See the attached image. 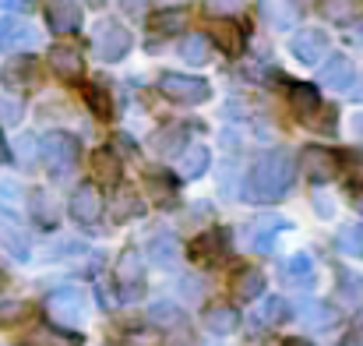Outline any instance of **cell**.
Returning <instances> with one entry per match:
<instances>
[{
  "instance_id": "30bf717a",
  "label": "cell",
  "mask_w": 363,
  "mask_h": 346,
  "mask_svg": "<svg viewBox=\"0 0 363 346\" xmlns=\"http://www.w3.org/2000/svg\"><path fill=\"white\" fill-rule=\"evenodd\" d=\"M46 25L53 32H78L82 25V7L74 0H50L46 4Z\"/></svg>"
},
{
  "instance_id": "681fc988",
  "label": "cell",
  "mask_w": 363,
  "mask_h": 346,
  "mask_svg": "<svg viewBox=\"0 0 363 346\" xmlns=\"http://www.w3.org/2000/svg\"><path fill=\"white\" fill-rule=\"evenodd\" d=\"M4 159H7V148H4V141H0V163H4Z\"/></svg>"
},
{
  "instance_id": "f35d334b",
  "label": "cell",
  "mask_w": 363,
  "mask_h": 346,
  "mask_svg": "<svg viewBox=\"0 0 363 346\" xmlns=\"http://www.w3.org/2000/svg\"><path fill=\"white\" fill-rule=\"evenodd\" d=\"M18 117H21L18 99H0V124H18Z\"/></svg>"
},
{
  "instance_id": "d590c367",
  "label": "cell",
  "mask_w": 363,
  "mask_h": 346,
  "mask_svg": "<svg viewBox=\"0 0 363 346\" xmlns=\"http://www.w3.org/2000/svg\"><path fill=\"white\" fill-rule=\"evenodd\" d=\"M342 301L346 304H353V308H360L363 304V279H353V276H342Z\"/></svg>"
},
{
  "instance_id": "e575fe53",
  "label": "cell",
  "mask_w": 363,
  "mask_h": 346,
  "mask_svg": "<svg viewBox=\"0 0 363 346\" xmlns=\"http://www.w3.org/2000/svg\"><path fill=\"white\" fill-rule=\"evenodd\" d=\"M261 14H264L275 28H289V25H293V14L282 11V4H275V0H264V4H261Z\"/></svg>"
},
{
  "instance_id": "bcb514c9",
  "label": "cell",
  "mask_w": 363,
  "mask_h": 346,
  "mask_svg": "<svg viewBox=\"0 0 363 346\" xmlns=\"http://www.w3.org/2000/svg\"><path fill=\"white\" fill-rule=\"evenodd\" d=\"M353 205L363 212V188H357V191H353Z\"/></svg>"
},
{
  "instance_id": "9c48e42d",
  "label": "cell",
  "mask_w": 363,
  "mask_h": 346,
  "mask_svg": "<svg viewBox=\"0 0 363 346\" xmlns=\"http://www.w3.org/2000/svg\"><path fill=\"white\" fill-rule=\"evenodd\" d=\"M117 286H121L123 301H138L145 293V276H141V261L134 251H127L121 258V269H117Z\"/></svg>"
},
{
  "instance_id": "d6a6232c",
  "label": "cell",
  "mask_w": 363,
  "mask_h": 346,
  "mask_svg": "<svg viewBox=\"0 0 363 346\" xmlns=\"http://www.w3.org/2000/svg\"><path fill=\"white\" fill-rule=\"evenodd\" d=\"M25 346H78V340L64 336V333H53V329H39L25 340Z\"/></svg>"
},
{
  "instance_id": "f6af8a7d",
  "label": "cell",
  "mask_w": 363,
  "mask_h": 346,
  "mask_svg": "<svg viewBox=\"0 0 363 346\" xmlns=\"http://www.w3.org/2000/svg\"><path fill=\"white\" fill-rule=\"evenodd\" d=\"M123 7H127V11H145V4H148V0H121Z\"/></svg>"
},
{
  "instance_id": "e0dca14e",
  "label": "cell",
  "mask_w": 363,
  "mask_h": 346,
  "mask_svg": "<svg viewBox=\"0 0 363 346\" xmlns=\"http://www.w3.org/2000/svg\"><path fill=\"white\" fill-rule=\"evenodd\" d=\"M286 279L293 283V286H311L314 283V258L307 254V251H300V254H293L289 261H286Z\"/></svg>"
},
{
  "instance_id": "44dd1931",
  "label": "cell",
  "mask_w": 363,
  "mask_h": 346,
  "mask_svg": "<svg viewBox=\"0 0 363 346\" xmlns=\"http://www.w3.org/2000/svg\"><path fill=\"white\" fill-rule=\"evenodd\" d=\"M233 293L240 297L243 304H247V301H254V297H261V293H264V276H261L257 269H243V272H237Z\"/></svg>"
},
{
  "instance_id": "484cf974",
  "label": "cell",
  "mask_w": 363,
  "mask_h": 346,
  "mask_svg": "<svg viewBox=\"0 0 363 346\" xmlns=\"http://www.w3.org/2000/svg\"><path fill=\"white\" fill-rule=\"evenodd\" d=\"M92 166H96V177H99L103 184H117V180H121V163H117V156H113L110 148H99V152L92 156Z\"/></svg>"
},
{
  "instance_id": "277c9868",
  "label": "cell",
  "mask_w": 363,
  "mask_h": 346,
  "mask_svg": "<svg viewBox=\"0 0 363 346\" xmlns=\"http://www.w3.org/2000/svg\"><path fill=\"white\" fill-rule=\"evenodd\" d=\"M71 216L74 223H82L85 230H99V220H103V195L96 184H78L74 195H71Z\"/></svg>"
},
{
  "instance_id": "c3c4849f",
  "label": "cell",
  "mask_w": 363,
  "mask_h": 346,
  "mask_svg": "<svg viewBox=\"0 0 363 346\" xmlns=\"http://www.w3.org/2000/svg\"><path fill=\"white\" fill-rule=\"evenodd\" d=\"M286 346H314L311 340H286Z\"/></svg>"
},
{
  "instance_id": "4fadbf2b",
  "label": "cell",
  "mask_w": 363,
  "mask_h": 346,
  "mask_svg": "<svg viewBox=\"0 0 363 346\" xmlns=\"http://www.w3.org/2000/svg\"><path fill=\"white\" fill-rule=\"evenodd\" d=\"M321 82L328 89H350L353 85V60L350 57H328V64L321 67Z\"/></svg>"
},
{
  "instance_id": "ffe728a7",
  "label": "cell",
  "mask_w": 363,
  "mask_h": 346,
  "mask_svg": "<svg viewBox=\"0 0 363 346\" xmlns=\"http://www.w3.org/2000/svg\"><path fill=\"white\" fill-rule=\"evenodd\" d=\"M216 46H219L223 53L237 57L243 50V28L237 21H219V25H216Z\"/></svg>"
},
{
  "instance_id": "cb8c5ba5",
  "label": "cell",
  "mask_w": 363,
  "mask_h": 346,
  "mask_svg": "<svg viewBox=\"0 0 363 346\" xmlns=\"http://www.w3.org/2000/svg\"><path fill=\"white\" fill-rule=\"evenodd\" d=\"M0 240H4V247H7L18 261L28 258V240H25V233L18 230L11 220H4V216H0Z\"/></svg>"
},
{
  "instance_id": "5b68a950",
  "label": "cell",
  "mask_w": 363,
  "mask_h": 346,
  "mask_svg": "<svg viewBox=\"0 0 363 346\" xmlns=\"http://www.w3.org/2000/svg\"><path fill=\"white\" fill-rule=\"evenodd\" d=\"M127 50H130V32L123 28L121 21H103L99 28H96V53L103 57V60H123L127 57Z\"/></svg>"
},
{
  "instance_id": "4316f807",
  "label": "cell",
  "mask_w": 363,
  "mask_h": 346,
  "mask_svg": "<svg viewBox=\"0 0 363 346\" xmlns=\"http://www.w3.org/2000/svg\"><path fill=\"white\" fill-rule=\"evenodd\" d=\"M300 322H303V325H314V329H325V325L335 322V311H332L328 304H321V301H307V304L300 308Z\"/></svg>"
},
{
  "instance_id": "7dc6e473",
  "label": "cell",
  "mask_w": 363,
  "mask_h": 346,
  "mask_svg": "<svg viewBox=\"0 0 363 346\" xmlns=\"http://www.w3.org/2000/svg\"><path fill=\"white\" fill-rule=\"evenodd\" d=\"M353 99H360L363 103V75H360V82H357V89H353Z\"/></svg>"
},
{
  "instance_id": "d6986e66",
  "label": "cell",
  "mask_w": 363,
  "mask_h": 346,
  "mask_svg": "<svg viewBox=\"0 0 363 346\" xmlns=\"http://www.w3.org/2000/svg\"><path fill=\"white\" fill-rule=\"evenodd\" d=\"M208 163H212L208 148H205V145H191V148H184V159H180V173H184L187 180H194V177H201V173L208 170Z\"/></svg>"
},
{
  "instance_id": "7c38bea8",
  "label": "cell",
  "mask_w": 363,
  "mask_h": 346,
  "mask_svg": "<svg viewBox=\"0 0 363 346\" xmlns=\"http://www.w3.org/2000/svg\"><path fill=\"white\" fill-rule=\"evenodd\" d=\"M226 251H230V230L226 227H216V230L201 233L191 244V254H198V258H226Z\"/></svg>"
},
{
  "instance_id": "8fae6325",
  "label": "cell",
  "mask_w": 363,
  "mask_h": 346,
  "mask_svg": "<svg viewBox=\"0 0 363 346\" xmlns=\"http://www.w3.org/2000/svg\"><path fill=\"white\" fill-rule=\"evenodd\" d=\"M50 67H53L60 78H67V82L82 78V71H85L82 53H78L74 46H53V50H50Z\"/></svg>"
},
{
  "instance_id": "8992f818",
  "label": "cell",
  "mask_w": 363,
  "mask_h": 346,
  "mask_svg": "<svg viewBox=\"0 0 363 346\" xmlns=\"http://www.w3.org/2000/svg\"><path fill=\"white\" fill-rule=\"evenodd\" d=\"M46 315H50V322H57V325H78V322L85 318L82 297H78L74 290H57V293L46 297Z\"/></svg>"
},
{
  "instance_id": "ee69618b",
  "label": "cell",
  "mask_w": 363,
  "mask_h": 346,
  "mask_svg": "<svg viewBox=\"0 0 363 346\" xmlns=\"http://www.w3.org/2000/svg\"><path fill=\"white\" fill-rule=\"evenodd\" d=\"M113 141H117V148H121V152H130V156L138 152V145H134V138H130V134H117Z\"/></svg>"
},
{
  "instance_id": "f907efd6",
  "label": "cell",
  "mask_w": 363,
  "mask_h": 346,
  "mask_svg": "<svg viewBox=\"0 0 363 346\" xmlns=\"http://www.w3.org/2000/svg\"><path fill=\"white\" fill-rule=\"evenodd\" d=\"M0 46H4V21H0Z\"/></svg>"
},
{
  "instance_id": "ba28073f",
  "label": "cell",
  "mask_w": 363,
  "mask_h": 346,
  "mask_svg": "<svg viewBox=\"0 0 363 346\" xmlns=\"http://www.w3.org/2000/svg\"><path fill=\"white\" fill-rule=\"evenodd\" d=\"M328 53V36L321 28H300L293 36V57L303 64H318Z\"/></svg>"
},
{
  "instance_id": "3957f363",
  "label": "cell",
  "mask_w": 363,
  "mask_h": 346,
  "mask_svg": "<svg viewBox=\"0 0 363 346\" xmlns=\"http://www.w3.org/2000/svg\"><path fill=\"white\" fill-rule=\"evenodd\" d=\"M159 92L177 99V103H187V107H198V103H205L212 96L205 78H191V75H177V71L159 75Z\"/></svg>"
},
{
  "instance_id": "f5cc1de1",
  "label": "cell",
  "mask_w": 363,
  "mask_h": 346,
  "mask_svg": "<svg viewBox=\"0 0 363 346\" xmlns=\"http://www.w3.org/2000/svg\"><path fill=\"white\" fill-rule=\"evenodd\" d=\"M293 4H300V7H303V4H311V0H293Z\"/></svg>"
},
{
  "instance_id": "5bb4252c",
  "label": "cell",
  "mask_w": 363,
  "mask_h": 346,
  "mask_svg": "<svg viewBox=\"0 0 363 346\" xmlns=\"http://www.w3.org/2000/svg\"><path fill=\"white\" fill-rule=\"evenodd\" d=\"M148 254H152V261L159 265V269H173V265H180V254H184V247H180V240L177 237H155L152 244H148Z\"/></svg>"
},
{
  "instance_id": "f546056e",
  "label": "cell",
  "mask_w": 363,
  "mask_h": 346,
  "mask_svg": "<svg viewBox=\"0 0 363 346\" xmlns=\"http://www.w3.org/2000/svg\"><path fill=\"white\" fill-rule=\"evenodd\" d=\"M152 28H155V32H180V28H187V11H180V7L159 11V14L152 18Z\"/></svg>"
},
{
  "instance_id": "ac0fdd59",
  "label": "cell",
  "mask_w": 363,
  "mask_h": 346,
  "mask_svg": "<svg viewBox=\"0 0 363 346\" xmlns=\"http://www.w3.org/2000/svg\"><path fill=\"white\" fill-rule=\"evenodd\" d=\"M205 325H208L216 336H230V333L240 325V315H237L233 308H226V304H216V308L205 311Z\"/></svg>"
},
{
  "instance_id": "ab89813d",
  "label": "cell",
  "mask_w": 363,
  "mask_h": 346,
  "mask_svg": "<svg viewBox=\"0 0 363 346\" xmlns=\"http://www.w3.org/2000/svg\"><path fill=\"white\" fill-rule=\"evenodd\" d=\"M205 7H208V14H237L243 7V0H208Z\"/></svg>"
},
{
  "instance_id": "8d00e7d4",
  "label": "cell",
  "mask_w": 363,
  "mask_h": 346,
  "mask_svg": "<svg viewBox=\"0 0 363 346\" xmlns=\"http://www.w3.org/2000/svg\"><path fill=\"white\" fill-rule=\"evenodd\" d=\"M152 322H155V325H177V322H180L177 304H169V301L155 304V308H152Z\"/></svg>"
},
{
  "instance_id": "f1b7e54d",
  "label": "cell",
  "mask_w": 363,
  "mask_h": 346,
  "mask_svg": "<svg viewBox=\"0 0 363 346\" xmlns=\"http://www.w3.org/2000/svg\"><path fill=\"white\" fill-rule=\"evenodd\" d=\"M39 32L18 21H4V46H35Z\"/></svg>"
},
{
  "instance_id": "4dcf8cb0",
  "label": "cell",
  "mask_w": 363,
  "mask_h": 346,
  "mask_svg": "<svg viewBox=\"0 0 363 346\" xmlns=\"http://www.w3.org/2000/svg\"><path fill=\"white\" fill-rule=\"evenodd\" d=\"M32 216H35V223H43V227H57V205H53V198H50L46 191H35V195H32Z\"/></svg>"
},
{
  "instance_id": "d4e9b609",
  "label": "cell",
  "mask_w": 363,
  "mask_h": 346,
  "mask_svg": "<svg viewBox=\"0 0 363 346\" xmlns=\"http://www.w3.org/2000/svg\"><path fill=\"white\" fill-rule=\"evenodd\" d=\"M180 57H184L187 64H205V60L212 57V39H208V36H187V39L180 43Z\"/></svg>"
},
{
  "instance_id": "52a82bcc",
  "label": "cell",
  "mask_w": 363,
  "mask_h": 346,
  "mask_svg": "<svg viewBox=\"0 0 363 346\" xmlns=\"http://www.w3.org/2000/svg\"><path fill=\"white\" fill-rule=\"evenodd\" d=\"M300 170H303L311 180H332V177L339 173V159H335L328 148H321V145H307V148L300 152Z\"/></svg>"
},
{
  "instance_id": "836d02e7",
  "label": "cell",
  "mask_w": 363,
  "mask_h": 346,
  "mask_svg": "<svg viewBox=\"0 0 363 346\" xmlns=\"http://www.w3.org/2000/svg\"><path fill=\"white\" fill-rule=\"evenodd\" d=\"M282 318H286V301H282V297L264 301V308L257 311V322H261V325H279Z\"/></svg>"
},
{
  "instance_id": "7a4b0ae2",
  "label": "cell",
  "mask_w": 363,
  "mask_h": 346,
  "mask_svg": "<svg viewBox=\"0 0 363 346\" xmlns=\"http://www.w3.org/2000/svg\"><path fill=\"white\" fill-rule=\"evenodd\" d=\"M39 152H43V159H46V170H50L57 180H64V177L74 170L78 141H74L71 134H64V131H53V134H46V138L39 141Z\"/></svg>"
},
{
  "instance_id": "7402d4cb",
  "label": "cell",
  "mask_w": 363,
  "mask_h": 346,
  "mask_svg": "<svg viewBox=\"0 0 363 346\" xmlns=\"http://www.w3.org/2000/svg\"><path fill=\"white\" fill-rule=\"evenodd\" d=\"M184 141H187V127H180V124L162 127V131L155 134V152H159V156H177V152L184 148Z\"/></svg>"
},
{
  "instance_id": "9a60e30c",
  "label": "cell",
  "mask_w": 363,
  "mask_h": 346,
  "mask_svg": "<svg viewBox=\"0 0 363 346\" xmlns=\"http://www.w3.org/2000/svg\"><path fill=\"white\" fill-rule=\"evenodd\" d=\"M289 103H293L296 117H303V120H311L314 114H321V96H318V89L307 85V82H300V85L289 89Z\"/></svg>"
},
{
  "instance_id": "1f68e13d",
  "label": "cell",
  "mask_w": 363,
  "mask_h": 346,
  "mask_svg": "<svg viewBox=\"0 0 363 346\" xmlns=\"http://www.w3.org/2000/svg\"><path fill=\"white\" fill-rule=\"evenodd\" d=\"M85 103L92 107L96 117H113V103H110V92L103 85H85Z\"/></svg>"
},
{
  "instance_id": "60d3db41",
  "label": "cell",
  "mask_w": 363,
  "mask_h": 346,
  "mask_svg": "<svg viewBox=\"0 0 363 346\" xmlns=\"http://www.w3.org/2000/svg\"><path fill=\"white\" fill-rule=\"evenodd\" d=\"M18 152H21V159L28 163V159L35 156V138H32V134H25V138H18Z\"/></svg>"
},
{
  "instance_id": "b9f144b4",
  "label": "cell",
  "mask_w": 363,
  "mask_h": 346,
  "mask_svg": "<svg viewBox=\"0 0 363 346\" xmlns=\"http://www.w3.org/2000/svg\"><path fill=\"white\" fill-rule=\"evenodd\" d=\"M350 346H363V311H357L353 333H350Z\"/></svg>"
},
{
  "instance_id": "7bdbcfd3",
  "label": "cell",
  "mask_w": 363,
  "mask_h": 346,
  "mask_svg": "<svg viewBox=\"0 0 363 346\" xmlns=\"http://www.w3.org/2000/svg\"><path fill=\"white\" fill-rule=\"evenodd\" d=\"M0 7H7V11H32L35 0H0Z\"/></svg>"
},
{
  "instance_id": "2e32d148",
  "label": "cell",
  "mask_w": 363,
  "mask_h": 346,
  "mask_svg": "<svg viewBox=\"0 0 363 346\" xmlns=\"http://www.w3.org/2000/svg\"><path fill=\"white\" fill-rule=\"evenodd\" d=\"M35 82V60L32 57H14L7 67H4V85L11 89H28Z\"/></svg>"
},
{
  "instance_id": "83f0119b",
  "label": "cell",
  "mask_w": 363,
  "mask_h": 346,
  "mask_svg": "<svg viewBox=\"0 0 363 346\" xmlns=\"http://www.w3.org/2000/svg\"><path fill=\"white\" fill-rule=\"evenodd\" d=\"M335 244H339V251H342V254H350V258H363V227L360 223L342 227L339 237H335Z\"/></svg>"
},
{
  "instance_id": "816d5d0a",
  "label": "cell",
  "mask_w": 363,
  "mask_h": 346,
  "mask_svg": "<svg viewBox=\"0 0 363 346\" xmlns=\"http://www.w3.org/2000/svg\"><path fill=\"white\" fill-rule=\"evenodd\" d=\"M89 4H92V7H99V4H103V0H89Z\"/></svg>"
},
{
  "instance_id": "603a6c76",
  "label": "cell",
  "mask_w": 363,
  "mask_h": 346,
  "mask_svg": "<svg viewBox=\"0 0 363 346\" xmlns=\"http://www.w3.org/2000/svg\"><path fill=\"white\" fill-rule=\"evenodd\" d=\"M321 14H325L328 21H335V25H350V21H357L360 4H357V0H325V4H321Z\"/></svg>"
},
{
  "instance_id": "6da1fadb",
  "label": "cell",
  "mask_w": 363,
  "mask_h": 346,
  "mask_svg": "<svg viewBox=\"0 0 363 346\" xmlns=\"http://www.w3.org/2000/svg\"><path fill=\"white\" fill-rule=\"evenodd\" d=\"M293 156L275 148L268 156H261L247 177V202H275L289 191L293 184Z\"/></svg>"
},
{
  "instance_id": "74e56055",
  "label": "cell",
  "mask_w": 363,
  "mask_h": 346,
  "mask_svg": "<svg viewBox=\"0 0 363 346\" xmlns=\"http://www.w3.org/2000/svg\"><path fill=\"white\" fill-rule=\"evenodd\" d=\"M21 315H25V304H18V301L0 304V325H11V322H18Z\"/></svg>"
}]
</instances>
